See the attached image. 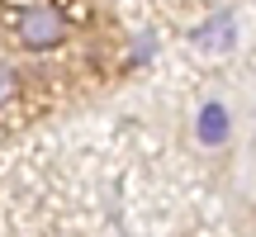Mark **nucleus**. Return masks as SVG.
I'll return each mask as SVG.
<instances>
[{
    "label": "nucleus",
    "mask_w": 256,
    "mask_h": 237,
    "mask_svg": "<svg viewBox=\"0 0 256 237\" xmlns=\"http://www.w3.org/2000/svg\"><path fill=\"white\" fill-rule=\"evenodd\" d=\"M14 38L24 52H57L72 38V19L57 5H24L14 14Z\"/></svg>",
    "instance_id": "f257e3e1"
},
{
    "label": "nucleus",
    "mask_w": 256,
    "mask_h": 237,
    "mask_svg": "<svg viewBox=\"0 0 256 237\" xmlns=\"http://www.w3.org/2000/svg\"><path fill=\"white\" fill-rule=\"evenodd\" d=\"M200 138L204 142H223L228 138V110L223 104H204L200 110Z\"/></svg>",
    "instance_id": "f03ea898"
},
{
    "label": "nucleus",
    "mask_w": 256,
    "mask_h": 237,
    "mask_svg": "<svg viewBox=\"0 0 256 237\" xmlns=\"http://www.w3.org/2000/svg\"><path fill=\"white\" fill-rule=\"evenodd\" d=\"M194 38H200V48H228L232 43V14H218L214 24H204Z\"/></svg>",
    "instance_id": "7ed1b4c3"
},
{
    "label": "nucleus",
    "mask_w": 256,
    "mask_h": 237,
    "mask_svg": "<svg viewBox=\"0 0 256 237\" xmlns=\"http://www.w3.org/2000/svg\"><path fill=\"white\" fill-rule=\"evenodd\" d=\"M19 90H24V81H19L14 62H5V57H0V110H10V104L19 100Z\"/></svg>",
    "instance_id": "20e7f679"
}]
</instances>
